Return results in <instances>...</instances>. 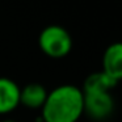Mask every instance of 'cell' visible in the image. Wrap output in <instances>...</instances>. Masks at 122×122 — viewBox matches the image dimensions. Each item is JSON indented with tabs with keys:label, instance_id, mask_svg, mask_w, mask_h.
<instances>
[{
	"label": "cell",
	"instance_id": "6da1fadb",
	"mask_svg": "<svg viewBox=\"0 0 122 122\" xmlns=\"http://www.w3.org/2000/svg\"><path fill=\"white\" fill-rule=\"evenodd\" d=\"M84 114V95L74 84H62L51 89L41 109L43 122H77Z\"/></svg>",
	"mask_w": 122,
	"mask_h": 122
},
{
	"label": "cell",
	"instance_id": "7a4b0ae2",
	"mask_svg": "<svg viewBox=\"0 0 122 122\" xmlns=\"http://www.w3.org/2000/svg\"><path fill=\"white\" fill-rule=\"evenodd\" d=\"M40 50L46 56L62 59L72 50V37L66 28L61 25H49L41 30L38 36Z\"/></svg>",
	"mask_w": 122,
	"mask_h": 122
},
{
	"label": "cell",
	"instance_id": "3957f363",
	"mask_svg": "<svg viewBox=\"0 0 122 122\" xmlns=\"http://www.w3.org/2000/svg\"><path fill=\"white\" fill-rule=\"evenodd\" d=\"M84 113L93 121H105L114 112L112 92H83Z\"/></svg>",
	"mask_w": 122,
	"mask_h": 122
},
{
	"label": "cell",
	"instance_id": "277c9868",
	"mask_svg": "<svg viewBox=\"0 0 122 122\" xmlns=\"http://www.w3.org/2000/svg\"><path fill=\"white\" fill-rule=\"evenodd\" d=\"M20 91L15 80L0 76V116L13 113L20 106Z\"/></svg>",
	"mask_w": 122,
	"mask_h": 122
},
{
	"label": "cell",
	"instance_id": "5b68a950",
	"mask_svg": "<svg viewBox=\"0 0 122 122\" xmlns=\"http://www.w3.org/2000/svg\"><path fill=\"white\" fill-rule=\"evenodd\" d=\"M101 71L117 83L122 80V42H113L105 49Z\"/></svg>",
	"mask_w": 122,
	"mask_h": 122
},
{
	"label": "cell",
	"instance_id": "8992f818",
	"mask_svg": "<svg viewBox=\"0 0 122 122\" xmlns=\"http://www.w3.org/2000/svg\"><path fill=\"white\" fill-rule=\"evenodd\" d=\"M49 91L41 83H29L20 91V105L29 110H41Z\"/></svg>",
	"mask_w": 122,
	"mask_h": 122
},
{
	"label": "cell",
	"instance_id": "52a82bcc",
	"mask_svg": "<svg viewBox=\"0 0 122 122\" xmlns=\"http://www.w3.org/2000/svg\"><path fill=\"white\" fill-rule=\"evenodd\" d=\"M117 84L118 83L110 76H108L105 72L98 71L88 75L83 83L81 91L83 92H112Z\"/></svg>",
	"mask_w": 122,
	"mask_h": 122
},
{
	"label": "cell",
	"instance_id": "ba28073f",
	"mask_svg": "<svg viewBox=\"0 0 122 122\" xmlns=\"http://www.w3.org/2000/svg\"><path fill=\"white\" fill-rule=\"evenodd\" d=\"M0 122H17V121H15V119H12V118H5V119H1Z\"/></svg>",
	"mask_w": 122,
	"mask_h": 122
}]
</instances>
